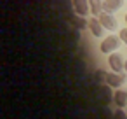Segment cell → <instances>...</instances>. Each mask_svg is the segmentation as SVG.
Instances as JSON below:
<instances>
[{"label": "cell", "instance_id": "9c48e42d", "mask_svg": "<svg viewBox=\"0 0 127 119\" xmlns=\"http://www.w3.org/2000/svg\"><path fill=\"white\" fill-rule=\"evenodd\" d=\"M89 5H91V12L94 16H99L104 9H103V0H89Z\"/></svg>", "mask_w": 127, "mask_h": 119}, {"label": "cell", "instance_id": "52a82bcc", "mask_svg": "<svg viewBox=\"0 0 127 119\" xmlns=\"http://www.w3.org/2000/svg\"><path fill=\"white\" fill-rule=\"evenodd\" d=\"M122 7V0H103V9L104 12H115Z\"/></svg>", "mask_w": 127, "mask_h": 119}, {"label": "cell", "instance_id": "8992f818", "mask_svg": "<svg viewBox=\"0 0 127 119\" xmlns=\"http://www.w3.org/2000/svg\"><path fill=\"white\" fill-rule=\"evenodd\" d=\"M73 9L78 16H85L91 12V5H89V0H73Z\"/></svg>", "mask_w": 127, "mask_h": 119}, {"label": "cell", "instance_id": "4fadbf2b", "mask_svg": "<svg viewBox=\"0 0 127 119\" xmlns=\"http://www.w3.org/2000/svg\"><path fill=\"white\" fill-rule=\"evenodd\" d=\"M115 116H117V117H125V114H124V110H122V107H118V110L115 112Z\"/></svg>", "mask_w": 127, "mask_h": 119}, {"label": "cell", "instance_id": "30bf717a", "mask_svg": "<svg viewBox=\"0 0 127 119\" xmlns=\"http://www.w3.org/2000/svg\"><path fill=\"white\" fill-rule=\"evenodd\" d=\"M77 28H80V30H84L85 26H89V21L84 18V16H78V19H75V23H73Z\"/></svg>", "mask_w": 127, "mask_h": 119}, {"label": "cell", "instance_id": "8fae6325", "mask_svg": "<svg viewBox=\"0 0 127 119\" xmlns=\"http://www.w3.org/2000/svg\"><path fill=\"white\" fill-rule=\"evenodd\" d=\"M118 37H120V40H122V42H125V44H127V28H122V30H120V33H118Z\"/></svg>", "mask_w": 127, "mask_h": 119}, {"label": "cell", "instance_id": "9a60e30c", "mask_svg": "<svg viewBox=\"0 0 127 119\" xmlns=\"http://www.w3.org/2000/svg\"><path fill=\"white\" fill-rule=\"evenodd\" d=\"M125 23H127V16H125Z\"/></svg>", "mask_w": 127, "mask_h": 119}, {"label": "cell", "instance_id": "7c38bea8", "mask_svg": "<svg viewBox=\"0 0 127 119\" xmlns=\"http://www.w3.org/2000/svg\"><path fill=\"white\" fill-rule=\"evenodd\" d=\"M96 79H97L99 82H101V81H106V74H104L103 70H97V72H96Z\"/></svg>", "mask_w": 127, "mask_h": 119}, {"label": "cell", "instance_id": "5b68a950", "mask_svg": "<svg viewBox=\"0 0 127 119\" xmlns=\"http://www.w3.org/2000/svg\"><path fill=\"white\" fill-rule=\"evenodd\" d=\"M89 30H91V33L94 35V37H101L103 33H104V26H103V23L99 21V18L97 16H94L91 21H89Z\"/></svg>", "mask_w": 127, "mask_h": 119}, {"label": "cell", "instance_id": "7a4b0ae2", "mask_svg": "<svg viewBox=\"0 0 127 119\" xmlns=\"http://www.w3.org/2000/svg\"><path fill=\"white\" fill-rule=\"evenodd\" d=\"M108 63H110V68L113 70V72H125L124 70V67H125V60L118 54V53H110V56H108Z\"/></svg>", "mask_w": 127, "mask_h": 119}, {"label": "cell", "instance_id": "3957f363", "mask_svg": "<svg viewBox=\"0 0 127 119\" xmlns=\"http://www.w3.org/2000/svg\"><path fill=\"white\" fill-rule=\"evenodd\" d=\"M97 18H99V21L103 23V26H104L108 32L117 30V21H115V18H113V14H111V12H104V11H103Z\"/></svg>", "mask_w": 127, "mask_h": 119}, {"label": "cell", "instance_id": "ba28073f", "mask_svg": "<svg viewBox=\"0 0 127 119\" xmlns=\"http://www.w3.org/2000/svg\"><path fill=\"white\" fill-rule=\"evenodd\" d=\"M113 102H115L117 107H122L124 109L127 105V91H117L115 96H113Z\"/></svg>", "mask_w": 127, "mask_h": 119}, {"label": "cell", "instance_id": "6da1fadb", "mask_svg": "<svg viewBox=\"0 0 127 119\" xmlns=\"http://www.w3.org/2000/svg\"><path fill=\"white\" fill-rule=\"evenodd\" d=\"M120 46V37H115V35H108L103 42H101V53L108 54V53H113L115 49H118Z\"/></svg>", "mask_w": 127, "mask_h": 119}, {"label": "cell", "instance_id": "5bb4252c", "mask_svg": "<svg viewBox=\"0 0 127 119\" xmlns=\"http://www.w3.org/2000/svg\"><path fill=\"white\" fill-rule=\"evenodd\" d=\"M124 70H125V74H127V60H125V67H124Z\"/></svg>", "mask_w": 127, "mask_h": 119}, {"label": "cell", "instance_id": "277c9868", "mask_svg": "<svg viewBox=\"0 0 127 119\" xmlns=\"http://www.w3.org/2000/svg\"><path fill=\"white\" fill-rule=\"evenodd\" d=\"M124 81H125V77H124V72L120 74V72H111V74H106V84L110 86V88H120L122 84H124Z\"/></svg>", "mask_w": 127, "mask_h": 119}]
</instances>
